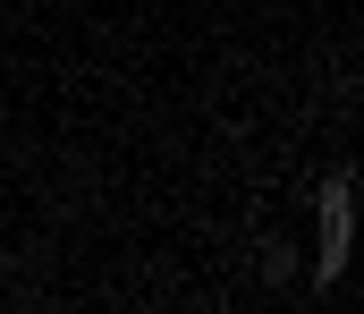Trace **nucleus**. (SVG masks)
<instances>
[{"instance_id":"nucleus-1","label":"nucleus","mask_w":364,"mask_h":314,"mask_svg":"<svg viewBox=\"0 0 364 314\" xmlns=\"http://www.w3.org/2000/svg\"><path fill=\"white\" fill-rule=\"evenodd\" d=\"M339 263H348V179L322 187V263H314V281H339Z\"/></svg>"}]
</instances>
